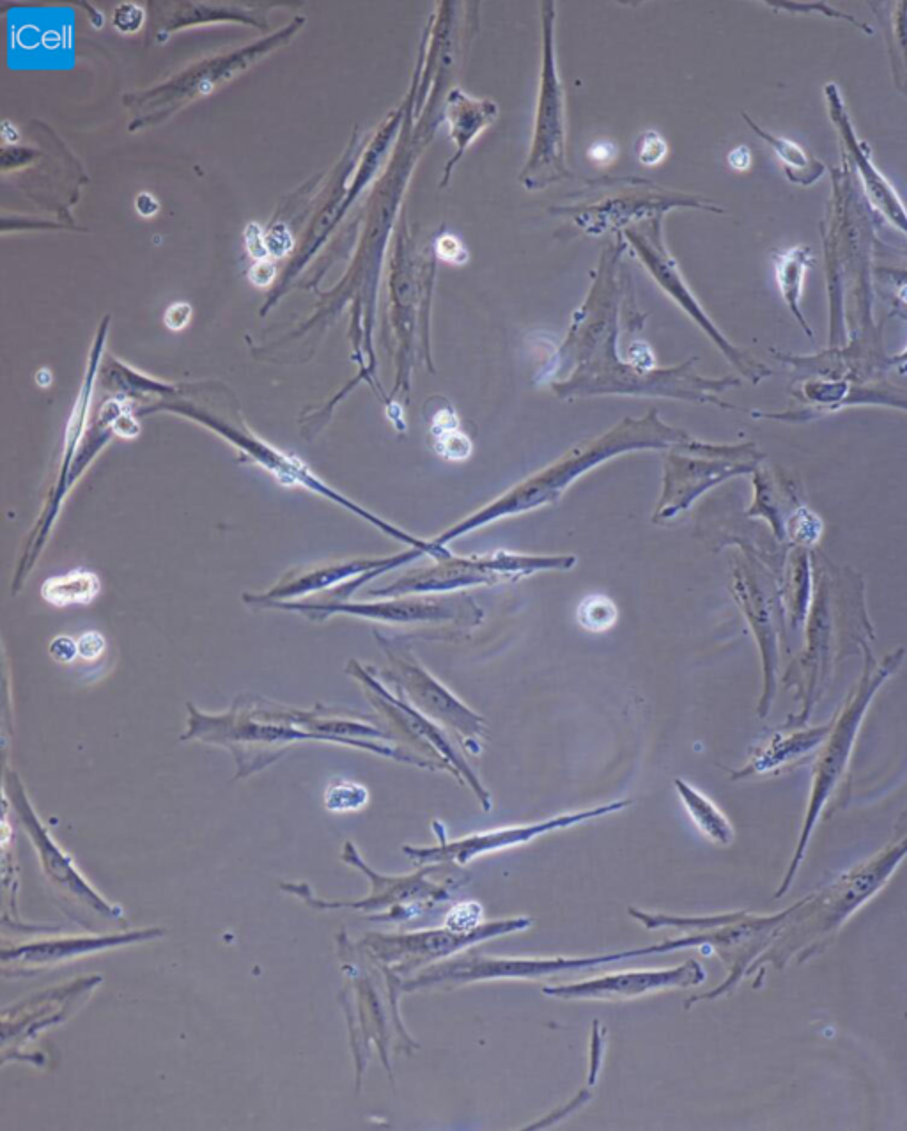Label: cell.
I'll use <instances>...</instances> for the list:
<instances>
[{
	"instance_id": "cell-23",
	"label": "cell",
	"mask_w": 907,
	"mask_h": 1131,
	"mask_svg": "<svg viewBox=\"0 0 907 1131\" xmlns=\"http://www.w3.org/2000/svg\"><path fill=\"white\" fill-rule=\"evenodd\" d=\"M617 617H619L617 605L603 594L587 596L576 610V619L580 626L594 633L610 630L613 624L617 623Z\"/></svg>"
},
{
	"instance_id": "cell-36",
	"label": "cell",
	"mask_w": 907,
	"mask_h": 1131,
	"mask_svg": "<svg viewBox=\"0 0 907 1131\" xmlns=\"http://www.w3.org/2000/svg\"><path fill=\"white\" fill-rule=\"evenodd\" d=\"M275 275H277L275 265L270 259H264V261H257L256 265L250 268L249 279L257 288H266V286L272 284Z\"/></svg>"
},
{
	"instance_id": "cell-13",
	"label": "cell",
	"mask_w": 907,
	"mask_h": 1131,
	"mask_svg": "<svg viewBox=\"0 0 907 1131\" xmlns=\"http://www.w3.org/2000/svg\"><path fill=\"white\" fill-rule=\"evenodd\" d=\"M697 442H681L675 445L665 463L663 495L654 513V522L663 523L674 520L693 504L698 495L707 492L711 486L720 483L725 477L743 472L745 467L725 460H714L721 447L702 445V458H698Z\"/></svg>"
},
{
	"instance_id": "cell-39",
	"label": "cell",
	"mask_w": 907,
	"mask_h": 1131,
	"mask_svg": "<svg viewBox=\"0 0 907 1131\" xmlns=\"http://www.w3.org/2000/svg\"><path fill=\"white\" fill-rule=\"evenodd\" d=\"M729 164L736 169V171H746L750 164H752V155L750 149L746 146H739L734 149L729 155Z\"/></svg>"
},
{
	"instance_id": "cell-9",
	"label": "cell",
	"mask_w": 907,
	"mask_h": 1131,
	"mask_svg": "<svg viewBox=\"0 0 907 1131\" xmlns=\"http://www.w3.org/2000/svg\"><path fill=\"white\" fill-rule=\"evenodd\" d=\"M346 674L357 679L358 683L364 688L367 699L373 702L374 708L380 710L399 733L406 736L408 740L415 741L424 756L431 757V759L436 757V761L440 759L445 765L449 766L450 773L461 784H466V786L472 788L473 793L481 802L482 809L486 812L491 811V796H489L488 789L482 786L481 780L477 777V773L473 772L472 766L466 763L465 757L461 756V752L454 747V743L450 740L449 734L443 729V726L426 717L422 711L417 710L413 704L406 701L403 695L390 690L388 685L381 681L378 672L374 671V667L362 665L357 660H351L346 665Z\"/></svg>"
},
{
	"instance_id": "cell-3",
	"label": "cell",
	"mask_w": 907,
	"mask_h": 1131,
	"mask_svg": "<svg viewBox=\"0 0 907 1131\" xmlns=\"http://www.w3.org/2000/svg\"><path fill=\"white\" fill-rule=\"evenodd\" d=\"M711 936L690 935L675 940H665L661 944L645 947V949H631L615 954H601L590 958H495L486 954H465L459 958H449L436 965L424 968L422 972L413 975L410 981H404L403 991L427 990L436 986H459V984L481 983V981H495V979H541L546 975L562 974L567 970H580V968L599 967L617 961L635 960L651 954L663 952L683 951L688 947H697L704 942H709Z\"/></svg>"
},
{
	"instance_id": "cell-32",
	"label": "cell",
	"mask_w": 907,
	"mask_h": 1131,
	"mask_svg": "<svg viewBox=\"0 0 907 1131\" xmlns=\"http://www.w3.org/2000/svg\"><path fill=\"white\" fill-rule=\"evenodd\" d=\"M48 653H50L54 662L63 663V665L73 663L77 658H80V656H78L77 640L71 639L68 635L55 637V639L50 642V646H48Z\"/></svg>"
},
{
	"instance_id": "cell-26",
	"label": "cell",
	"mask_w": 907,
	"mask_h": 1131,
	"mask_svg": "<svg viewBox=\"0 0 907 1131\" xmlns=\"http://www.w3.org/2000/svg\"><path fill=\"white\" fill-rule=\"evenodd\" d=\"M436 419L438 421L433 428V433L436 435V451L447 460H465L466 456L472 453V444L463 433H459L458 422L449 426V421H443V412Z\"/></svg>"
},
{
	"instance_id": "cell-27",
	"label": "cell",
	"mask_w": 907,
	"mask_h": 1131,
	"mask_svg": "<svg viewBox=\"0 0 907 1131\" xmlns=\"http://www.w3.org/2000/svg\"><path fill=\"white\" fill-rule=\"evenodd\" d=\"M482 919H484V908L481 903L465 901L450 908L445 917V928L454 933H472L482 926Z\"/></svg>"
},
{
	"instance_id": "cell-38",
	"label": "cell",
	"mask_w": 907,
	"mask_h": 1131,
	"mask_svg": "<svg viewBox=\"0 0 907 1131\" xmlns=\"http://www.w3.org/2000/svg\"><path fill=\"white\" fill-rule=\"evenodd\" d=\"M589 156L597 165L612 164L613 160L617 158V148L613 146L612 142H596L590 148Z\"/></svg>"
},
{
	"instance_id": "cell-4",
	"label": "cell",
	"mask_w": 907,
	"mask_h": 1131,
	"mask_svg": "<svg viewBox=\"0 0 907 1131\" xmlns=\"http://www.w3.org/2000/svg\"><path fill=\"white\" fill-rule=\"evenodd\" d=\"M342 860L351 867H357L360 873L367 876V880L371 882V894L362 899V901H323L318 899L312 894L311 887L307 883H286L282 885V890H286L289 894L302 897L307 905H311L316 910H339V908H351V910H364V912H376L371 915V921L374 922H406L422 915V913L436 908L443 901H449L452 894L465 885L466 880H456V878H449L443 882H433L429 880L431 874L436 873L440 866H424L419 869L417 873L406 874V876H385V874L376 873L371 867L367 866L362 855L358 853L357 846L353 843L344 844L342 850Z\"/></svg>"
},
{
	"instance_id": "cell-24",
	"label": "cell",
	"mask_w": 907,
	"mask_h": 1131,
	"mask_svg": "<svg viewBox=\"0 0 907 1131\" xmlns=\"http://www.w3.org/2000/svg\"><path fill=\"white\" fill-rule=\"evenodd\" d=\"M808 250L796 249L783 254L778 261V282L783 291V297L789 300L792 311H796L803 273L807 270Z\"/></svg>"
},
{
	"instance_id": "cell-28",
	"label": "cell",
	"mask_w": 907,
	"mask_h": 1131,
	"mask_svg": "<svg viewBox=\"0 0 907 1131\" xmlns=\"http://www.w3.org/2000/svg\"><path fill=\"white\" fill-rule=\"evenodd\" d=\"M668 153L667 142L656 132H645L636 141V156L640 164L647 167H656L665 160Z\"/></svg>"
},
{
	"instance_id": "cell-21",
	"label": "cell",
	"mask_w": 907,
	"mask_h": 1131,
	"mask_svg": "<svg viewBox=\"0 0 907 1131\" xmlns=\"http://www.w3.org/2000/svg\"><path fill=\"white\" fill-rule=\"evenodd\" d=\"M674 786L679 793V798L683 800L686 811L693 819V823L697 825L702 834L706 835L709 841L723 844V846L734 841V830H732L729 819L706 795H702L700 791L690 786L688 782H684L683 779H675Z\"/></svg>"
},
{
	"instance_id": "cell-7",
	"label": "cell",
	"mask_w": 907,
	"mask_h": 1131,
	"mask_svg": "<svg viewBox=\"0 0 907 1131\" xmlns=\"http://www.w3.org/2000/svg\"><path fill=\"white\" fill-rule=\"evenodd\" d=\"M383 653L387 655L388 671L378 672L385 685L403 695L406 701L422 711L426 717L449 727L452 733L463 740V747L472 754L481 752V741L486 738L484 718L470 710L465 702L450 692L449 688L427 671L426 667L411 655L410 649L390 639L387 635L374 632Z\"/></svg>"
},
{
	"instance_id": "cell-10",
	"label": "cell",
	"mask_w": 907,
	"mask_h": 1131,
	"mask_svg": "<svg viewBox=\"0 0 907 1131\" xmlns=\"http://www.w3.org/2000/svg\"><path fill=\"white\" fill-rule=\"evenodd\" d=\"M532 928V919L518 917L507 921L486 922L472 933H454L447 928L383 935L371 933L360 942L365 952L385 965V974L401 979L403 975L415 972L417 968L449 960L454 954L481 944L491 938L520 933Z\"/></svg>"
},
{
	"instance_id": "cell-15",
	"label": "cell",
	"mask_w": 907,
	"mask_h": 1131,
	"mask_svg": "<svg viewBox=\"0 0 907 1131\" xmlns=\"http://www.w3.org/2000/svg\"><path fill=\"white\" fill-rule=\"evenodd\" d=\"M101 983L100 975L78 977L73 983L55 986L32 999L4 1011V1055L15 1050L13 1059H20V1050L38 1038L41 1030L63 1023L91 997Z\"/></svg>"
},
{
	"instance_id": "cell-18",
	"label": "cell",
	"mask_w": 907,
	"mask_h": 1131,
	"mask_svg": "<svg viewBox=\"0 0 907 1131\" xmlns=\"http://www.w3.org/2000/svg\"><path fill=\"white\" fill-rule=\"evenodd\" d=\"M629 242L635 245L636 250L640 252V258L644 259L645 265L649 266V270L654 273V277L658 279L659 284L667 289L668 293L683 305L686 311L690 312L691 316L706 328L707 332L714 337V341L723 346V350L729 351V346L725 341L718 336V332L714 330L713 325L707 321L704 312L698 309L697 302L691 298L690 291L684 288L683 281L679 277V273L675 270L674 261L668 258L667 252H663L661 247L658 249V243L645 242L644 234L635 233V231H628Z\"/></svg>"
},
{
	"instance_id": "cell-35",
	"label": "cell",
	"mask_w": 907,
	"mask_h": 1131,
	"mask_svg": "<svg viewBox=\"0 0 907 1131\" xmlns=\"http://www.w3.org/2000/svg\"><path fill=\"white\" fill-rule=\"evenodd\" d=\"M245 245L249 249L250 256L256 261H264L268 259V250H266V243H264V233L259 229L257 224H250L245 231Z\"/></svg>"
},
{
	"instance_id": "cell-20",
	"label": "cell",
	"mask_w": 907,
	"mask_h": 1131,
	"mask_svg": "<svg viewBox=\"0 0 907 1131\" xmlns=\"http://www.w3.org/2000/svg\"><path fill=\"white\" fill-rule=\"evenodd\" d=\"M883 679L884 674H881L876 681H872L870 687L863 688L861 694L856 697L853 708L847 711L844 718H842L840 727H838V734H835V741H833V745H831L830 750H828V756L824 759V768H821V777L817 779V789H815L814 795V814L817 805L824 802V798L828 795L831 782L835 779V775H838L840 768L844 766L845 757H847L849 745H851L854 733H856V727L860 724L861 715H863V711L867 708L870 695L874 694V690L881 685ZM814 814H812V819H814ZM812 819H810V823H812Z\"/></svg>"
},
{
	"instance_id": "cell-30",
	"label": "cell",
	"mask_w": 907,
	"mask_h": 1131,
	"mask_svg": "<svg viewBox=\"0 0 907 1131\" xmlns=\"http://www.w3.org/2000/svg\"><path fill=\"white\" fill-rule=\"evenodd\" d=\"M436 254H438V258L447 261V263H452V265H463L468 259L465 245L454 234H443L442 238H438Z\"/></svg>"
},
{
	"instance_id": "cell-16",
	"label": "cell",
	"mask_w": 907,
	"mask_h": 1131,
	"mask_svg": "<svg viewBox=\"0 0 907 1131\" xmlns=\"http://www.w3.org/2000/svg\"><path fill=\"white\" fill-rule=\"evenodd\" d=\"M163 929L151 928L132 933H107V935L57 936L34 942H24L15 947H4L2 967L6 975H34L47 968L64 965L94 952L109 951L123 945L155 940L163 936Z\"/></svg>"
},
{
	"instance_id": "cell-31",
	"label": "cell",
	"mask_w": 907,
	"mask_h": 1131,
	"mask_svg": "<svg viewBox=\"0 0 907 1131\" xmlns=\"http://www.w3.org/2000/svg\"><path fill=\"white\" fill-rule=\"evenodd\" d=\"M77 644L78 656H80L82 660H87V662L100 658V656L105 653V649H107L105 637H103L100 632H94V630L93 632H86L84 635H80Z\"/></svg>"
},
{
	"instance_id": "cell-6",
	"label": "cell",
	"mask_w": 907,
	"mask_h": 1131,
	"mask_svg": "<svg viewBox=\"0 0 907 1131\" xmlns=\"http://www.w3.org/2000/svg\"><path fill=\"white\" fill-rule=\"evenodd\" d=\"M576 564L573 555H521L495 552L482 557H454L450 554L436 559L435 566L410 571L396 582L381 589L369 591L376 598H401L415 594L450 593L472 585H493L514 582L518 578L539 571L571 570Z\"/></svg>"
},
{
	"instance_id": "cell-1",
	"label": "cell",
	"mask_w": 907,
	"mask_h": 1131,
	"mask_svg": "<svg viewBox=\"0 0 907 1131\" xmlns=\"http://www.w3.org/2000/svg\"><path fill=\"white\" fill-rule=\"evenodd\" d=\"M686 440H690L688 433L663 424L656 412H651L640 421L626 419L610 433H606L605 437L576 445L562 460L555 461L535 476L528 477L527 481L514 486L463 522L456 523L449 531L443 532L442 536L433 539V543L447 546L450 541L477 531L488 523L497 522L500 518L521 515L546 504H555L578 477L617 454L640 449H667Z\"/></svg>"
},
{
	"instance_id": "cell-5",
	"label": "cell",
	"mask_w": 907,
	"mask_h": 1131,
	"mask_svg": "<svg viewBox=\"0 0 907 1131\" xmlns=\"http://www.w3.org/2000/svg\"><path fill=\"white\" fill-rule=\"evenodd\" d=\"M4 789H6V800L13 807V811L16 812L22 827L31 839L43 873L55 892L59 894V899L70 908L68 915H71V906H73L75 908L73 919H77L84 928H91L98 922L105 926L125 928L126 917L123 908L112 905L101 896L100 892L87 882L86 876L80 873L73 858L61 848V844L55 843L54 837L48 832L45 823L34 809L18 773L13 770L6 772Z\"/></svg>"
},
{
	"instance_id": "cell-17",
	"label": "cell",
	"mask_w": 907,
	"mask_h": 1131,
	"mask_svg": "<svg viewBox=\"0 0 907 1131\" xmlns=\"http://www.w3.org/2000/svg\"><path fill=\"white\" fill-rule=\"evenodd\" d=\"M420 555L426 554L422 550L411 548L408 552L392 555V557L349 559V561L319 564V566H312V568H305V570L289 571L266 593L243 594V601L249 603V605H254V607H263L264 609L270 603L302 600V598H307L311 594L332 591L335 587L346 584L353 578L362 577L369 571L387 573V571L396 570L399 566L417 559Z\"/></svg>"
},
{
	"instance_id": "cell-2",
	"label": "cell",
	"mask_w": 907,
	"mask_h": 1131,
	"mask_svg": "<svg viewBox=\"0 0 907 1131\" xmlns=\"http://www.w3.org/2000/svg\"><path fill=\"white\" fill-rule=\"evenodd\" d=\"M187 710V731L181 734V741H202L229 750L236 763V779L263 772L296 743H321L305 727V710L263 695H238L224 713H206L194 702H187Z\"/></svg>"
},
{
	"instance_id": "cell-14",
	"label": "cell",
	"mask_w": 907,
	"mask_h": 1131,
	"mask_svg": "<svg viewBox=\"0 0 907 1131\" xmlns=\"http://www.w3.org/2000/svg\"><path fill=\"white\" fill-rule=\"evenodd\" d=\"M706 981V970L698 961L690 960L681 967L654 970H626L601 975L580 983L544 986L548 997L564 1000H629L656 991L693 988Z\"/></svg>"
},
{
	"instance_id": "cell-19",
	"label": "cell",
	"mask_w": 907,
	"mask_h": 1131,
	"mask_svg": "<svg viewBox=\"0 0 907 1131\" xmlns=\"http://www.w3.org/2000/svg\"><path fill=\"white\" fill-rule=\"evenodd\" d=\"M497 114V105L493 102L473 100L461 89H454L450 93L447 117L450 121V137L458 144V155L445 167L447 174L452 171V165L458 162L459 156H463L465 149L475 141V137L493 123Z\"/></svg>"
},
{
	"instance_id": "cell-25",
	"label": "cell",
	"mask_w": 907,
	"mask_h": 1131,
	"mask_svg": "<svg viewBox=\"0 0 907 1131\" xmlns=\"http://www.w3.org/2000/svg\"><path fill=\"white\" fill-rule=\"evenodd\" d=\"M369 804V791L358 782L335 780L325 791V807L330 812H355Z\"/></svg>"
},
{
	"instance_id": "cell-34",
	"label": "cell",
	"mask_w": 907,
	"mask_h": 1131,
	"mask_svg": "<svg viewBox=\"0 0 907 1131\" xmlns=\"http://www.w3.org/2000/svg\"><path fill=\"white\" fill-rule=\"evenodd\" d=\"M163 320H165L167 328H171L174 332H179V330H183V328L187 327L190 320H192V307L188 304H183V302L171 305V307L167 309V312H165V318H163Z\"/></svg>"
},
{
	"instance_id": "cell-22",
	"label": "cell",
	"mask_w": 907,
	"mask_h": 1131,
	"mask_svg": "<svg viewBox=\"0 0 907 1131\" xmlns=\"http://www.w3.org/2000/svg\"><path fill=\"white\" fill-rule=\"evenodd\" d=\"M100 577L87 570H73L64 575L48 578L41 587L43 600L64 609L71 605H89L100 594Z\"/></svg>"
},
{
	"instance_id": "cell-37",
	"label": "cell",
	"mask_w": 907,
	"mask_h": 1131,
	"mask_svg": "<svg viewBox=\"0 0 907 1131\" xmlns=\"http://www.w3.org/2000/svg\"><path fill=\"white\" fill-rule=\"evenodd\" d=\"M125 4L117 11L116 24L117 29L123 32H133L139 29L140 22L144 20V15L137 6L130 4V15H126Z\"/></svg>"
},
{
	"instance_id": "cell-12",
	"label": "cell",
	"mask_w": 907,
	"mask_h": 1131,
	"mask_svg": "<svg viewBox=\"0 0 907 1131\" xmlns=\"http://www.w3.org/2000/svg\"><path fill=\"white\" fill-rule=\"evenodd\" d=\"M551 18L553 15L550 13L548 22L544 20L543 84H541V100L537 114L534 153L530 156V164L523 174V178L528 174V180L525 181L528 188L544 187L551 181L560 180L569 174L564 164V100H562V86L555 70Z\"/></svg>"
},
{
	"instance_id": "cell-33",
	"label": "cell",
	"mask_w": 907,
	"mask_h": 1131,
	"mask_svg": "<svg viewBox=\"0 0 907 1131\" xmlns=\"http://www.w3.org/2000/svg\"><path fill=\"white\" fill-rule=\"evenodd\" d=\"M264 243H266L268 256L272 254L275 258H282V256H286L289 250L293 249V236L289 234L286 227H273L270 233L264 234Z\"/></svg>"
},
{
	"instance_id": "cell-40",
	"label": "cell",
	"mask_w": 907,
	"mask_h": 1131,
	"mask_svg": "<svg viewBox=\"0 0 907 1131\" xmlns=\"http://www.w3.org/2000/svg\"><path fill=\"white\" fill-rule=\"evenodd\" d=\"M135 208H137L139 215H142V217H153V215L158 213L160 206H158V201H156L153 195L139 194L137 195V201H135Z\"/></svg>"
},
{
	"instance_id": "cell-8",
	"label": "cell",
	"mask_w": 907,
	"mask_h": 1131,
	"mask_svg": "<svg viewBox=\"0 0 907 1131\" xmlns=\"http://www.w3.org/2000/svg\"><path fill=\"white\" fill-rule=\"evenodd\" d=\"M264 609L284 610L326 621L334 616L358 617L385 624L456 623L477 626L482 610L466 596H401L380 601L296 600L270 603Z\"/></svg>"
},
{
	"instance_id": "cell-29",
	"label": "cell",
	"mask_w": 907,
	"mask_h": 1131,
	"mask_svg": "<svg viewBox=\"0 0 907 1131\" xmlns=\"http://www.w3.org/2000/svg\"><path fill=\"white\" fill-rule=\"evenodd\" d=\"M753 128H755L764 139H768L769 144L775 148L776 153H778V156L782 158L785 164L796 167L798 171H805V167L808 165V158L796 144L785 141V139H773V137H769L768 133L760 132L757 126H753Z\"/></svg>"
},
{
	"instance_id": "cell-11",
	"label": "cell",
	"mask_w": 907,
	"mask_h": 1131,
	"mask_svg": "<svg viewBox=\"0 0 907 1131\" xmlns=\"http://www.w3.org/2000/svg\"><path fill=\"white\" fill-rule=\"evenodd\" d=\"M631 804H633L631 800H619V802H612V804L597 805V807L585 809V811L569 812V814H562V816H555V818L544 819V821L532 823V825H520V827L516 825V827L495 828V830L477 832V834L461 837L458 841H447L445 830L438 821H435L433 828L438 834L440 844L438 846H420V848L419 846H403V853L410 858L411 862H415L419 866H436V864L438 866H445V864L466 866V864L472 862L473 858L495 853V851L516 848L521 844L534 841L541 835L551 834V832L574 827V825H582L585 821L603 818V816H608L613 812L624 811Z\"/></svg>"
}]
</instances>
